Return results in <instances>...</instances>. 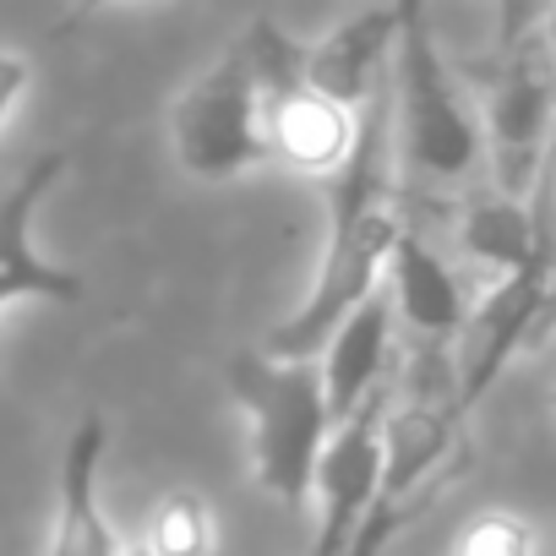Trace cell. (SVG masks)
Returning a JSON list of instances; mask_svg holds the SVG:
<instances>
[{"label":"cell","instance_id":"6da1fadb","mask_svg":"<svg viewBox=\"0 0 556 556\" xmlns=\"http://www.w3.org/2000/svg\"><path fill=\"white\" fill-rule=\"evenodd\" d=\"M388 88H377L355 115V142L344 164L328 175V235L323 262L312 278V295L278 323L262 344L273 361H312L328 333L371 295L382 290L388 251L404 229L393 207V175H388Z\"/></svg>","mask_w":556,"mask_h":556},{"label":"cell","instance_id":"7a4b0ae2","mask_svg":"<svg viewBox=\"0 0 556 556\" xmlns=\"http://www.w3.org/2000/svg\"><path fill=\"white\" fill-rule=\"evenodd\" d=\"M475 464V447L464 437V409L458 393L447 399H420L399 415L382 420V469L366 502V518L355 529L350 556H388V545L426 518Z\"/></svg>","mask_w":556,"mask_h":556},{"label":"cell","instance_id":"3957f363","mask_svg":"<svg viewBox=\"0 0 556 556\" xmlns=\"http://www.w3.org/2000/svg\"><path fill=\"white\" fill-rule=\"evenodd\" d=\"M229 388L251 426V480L278 502H306L333 437L323 371L312 361H273L251 350L229 366Z\"/></svg>","mask_w":556,"mask_h":556},{"label":"cell","instance_id":"277c9868","mask_svg":"<svg viewBox=\"0 0 556 556\" xmlns=\"http://www.w3.org/2000/svg\"><path fill=\"white\" fill-rule=\"evenodd\" d=\"M256 93H262V142L267 164H285L295 175H333L355 142V115L317 88H306V45H295L273 17H256L245 34Z\"/></svg>","mask_w":556,"mask_h":556},{"label":"cell","instance_id":"5b68a950","mask_svg":"<svg viewBox=\"0 0 556 556\" xmlns=\"http://www.w3.org/2000/svg\"><path fill=\"white\" fill-rule=\"evenodd\" d=\"M169 148L175 164L202 186H229L245 169L267 164L262 142V93L251 72L245 39L224 50L218 66H207L169 110Z\"/></svg>","mask_w":556,"mask_h":556},{"label":"cell","instance_id":"8992f818","mask_svg":"<svg viewBox=\"0 0 556 556\" xmlns=\"http://www.w3.org/2000/svg\"><path fill=\"white\" fill-rule=\"evenodd\" d=\"M556 131V72L545 55V39L529 34L513 50L496 55V83L485 93V137L480 148H491L496 164V191L502 197H529L540 159L551 148Z\"/></svg>","mask_w":556,"mask_h":556},{"label":"cell","instance_id":"52a82bcc","mask_svg":"<svg viewBox=\"0 0 556 556\" xmlns=\"http://www.w3.org/2000/svg\"><path fill=\"white\" fill-rule=\"evenodd\" d=\"M393 61H399V131H404V159L420 169V175H437V180H458L475 169L480 159V126L475 115L464 110L442 55H437V39L431 28L420 34H404L393 45Z\"/></svg>","mask_w":556,"mask_h":556},{"label":"cell","instance_id":"ba28073f","mask_svg":"<svg viewBox=\"0 0 556 556\" xmlns=\"http://www.w3.org/2000/svg\"><path fill=\"white\" fill-rule=\"evenodd\" d=\"M66 148L39 153L7 191H0V312L17 301H45V306H83L88 301V278L50 262L34 245V218L50 186L66 175Z\"/></svg>","mask_w":556,"mask_h":556},{"label":"cell","instance_id":"9c48e42d","mask_svg":"<svg viewBox=\"0 0 556 556\" xmlns=\"http://www.w3.org/2000/svg\"><path fill=\"white\" fill-rule=\"evenodd\" d=\"M382 420H388V409H382V388H377L350 420L333 426V437L317 458V475H312L317 534H312L306 556H350L355 529L371 502V485H377V469H382Z\"/></svg>","mask_w":556,"mask_h":556},{"label":"cell","instance_id":"30bf717a","mask_svg":"<svg viewBox=\"0 0 556 556\" xmlns=\"http://www.w3.org/2000/svg\"><path fill=\"white\" fill-rule=\"evenodd\" d=\"M110 431L104 415L88 409L66 442L61 458V491H55V529H50V551L45 556H121V534L110 529L104 507H99V464H104Z\"/></svg>","mask_w":556,"mask_h":556},{"label":"cell","instance_id":"8fae6325","mask_svg":"<svg viewBox=\"0 0 556 556\" xmlns=\"http://www.w3.org/2000/svg\"><path fill=\"white\" fill-rule=\"evenodd\" d=\"M399 45V23L388 7H371L350 23H339L328 39L306 45V88H317L323 99L344 104L350 115L377 93L388 88L382 72H388V55Z\"/></svg>","mask_w":556,"mask_h":556},{"label":"cell","instance_id":"7c38bea8","mask_svg":"<svg viewBox=\"0 0 556 556\" xmlns=\"http://www.w3.org/2000/svg\"><path fill=\"white\" fill-rule=\"evenodd\" d=\"M388 339H393V301L388 290H371L323 344V399L333 426L350 420L377 388H382V366H388Z\"/></svg>","mask_w":556,"mask_h":556},{"label":"cell","instance_id":"4fadbf2b","mask_svg":"<svg viewBox=\"0 0 556 556\" xmlns=\"http://www.w3.org/2000/svg\"><path fill=\"white\" fill-rule=\"evenodd\" d=\"M388 301H393V317H404L415 333L426 339H458L464 323H469V295L458 285V273L415 235V229H399L393 251H388Z\"/></svg>","mask_w":556,"mask_h":556},{"label":"cell","instance_id":"5bb4252c","mask_svg":"<svg viewBox=\"0 0 556 556\" xmlns=\"http://www.w3.org/2000/svg\"><path fill=\"white\" fill-rule=\"evenodd\" d=\"M148 551L153 556H213V507L202 491L175 485L148 513Z\"/></svg>","mask_w":556,"mask_h":556},{"label":"cell","instance_id":"9a60e30c","mask_svg":"<svg viewBox=\"0 0 556 556\" xmlns=\"http://www.w3.org/2000/svg\"><path fill=\"white\" fill-rule=\"evenodd\" d=\"M453 556H540V534H534L529 518H518L507 507H491V513H475L458 529Z\"/></svg>","mask_w":556,"mask_h":556},{"label":"cell","instance_id":"2e32d148","mask_svg":"<svg viewBox=\"0 0 556 556\" xmlns=\"http://www.w3.org/2000/svg\"><path fill=\"white\" fill-rule=\"evenodd\" d=\"M545 12H551V0H496V55L513 50L518 39L540 34Z\"/></svg>","mask_w":556,"mask_h":556},{"label":"cell","instance_id":"e0dca14e","mask_svg":"<svg viewBox=\"0 0 556 556\" xmlns=\"http://www.w3.org/2000/svg\"><path fill=\"white\" fill-rule=\"evenodd\" d=\"M23 88H28V61L12 55V50H0V126H7V115L17 110Z\"/></svg>","mask_w":556,"mask_h":556},{"label":"cell","instance_id":"ac0fdd59","mask_svg":"<svg viewBox=\"0 0 556 556\" xmlns=\"http://www.w3.org/2000/svg\"><path fill=\"white\" fill-rule=\"evenodd\" d=\"M426 7H431V0H388V12H393V23H399V39L431 28V23H426Z\"/></svg>","mask_w":556,"mask_h":556},{"label":"cell","instance_id":"d6986e66","mask_svg":"<svg viewBox=\"0 0 556 556\" xmlns=\"http://www.w3.org/2000/svg\"><path fill=\"white\" fill-rule=\"evenodd\" d=\"M104 7H115V0H72V7H66V17L55 23V34H72V28H83L93 12H104Z\"/></svg>","mask_w":556,"mask_h":556},{"label":"cell","instance_id":"ffe728a7","mask_svg":"<svg viewBox=\"0 0 556 556\" xmlns=\"http://www.w3.org/2000/svg\"><path fill=\"white\" fill-rule=\"evenodd\" d=\"M540 39H545V55H551V72H556V0H551V12L540 23Z\"/></svg>","mask_w":556,"mask_h":556},{"label":"cell","instance_id":"44dd1931","mask_svg":"<svg viewBox=\"0 0 556 556\" xmlns=\"http://www.w3.org/2000/svg\"><path fill=\"white\" fill-rule=\"evenodd\" d=\"M556 328V267H551V301H545V333Z\"/></svg>","mask_w":556,"mask_h":556},{"label":"cell","instance_id":"7402d4cb","mask_svg":"<svg viewBox=\"0 0 556 556\" xmlns=\"http://www.w3.org/2000/svg\"><path fill=\"white\" fill-rule=\"evenodd\" d=\"M121 556H153V551H148V545H126Z\"/></svg>","mask_w":556,"mask_h":556},{"label":"cell","instance_id":"603a6c76","mask_svg":"<svg viewBox=\"0 0 556 556\" xmlns=\"http://www.w3.org/2000/svg\"><path fill=\"white\" fill-rule=\"evenodd\" d=\"M213 556H224V551H213Z\"/></svg>","mask_w":556,"mask_h":556}]
</instances>
